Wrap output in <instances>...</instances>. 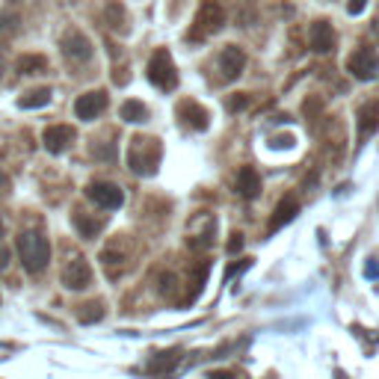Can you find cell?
<instances>
[{"mask_svg":"<svg viewBox=\"0 0 379 379\" xmlns=\"http://www.w3.org/2000/svg\"><path fill=\"white\" fill-rule=\"evenodd\" d=\"M161 154H163V145L157 136H145L139 134L131 139L127 145V169L136 175H154L157 172V163H161Z\"/></svg>","mask_w":379,"mask_h":379,"instance_id":"cell-1","label":"cell"},{"mask_svg":"<svg viewBox=\"0 0 379 379\" xmlns=\"http://www.w3.org/2000/svg\"><path fill=\"white\" fill-rule=\"evenodd\" d=\"M15 249L27 273H33V276L45 273L48 261H51V243H48V237L42 232H24L15 240Z\"/></svg>","mask_w":379,"mask_h":379,"instance_id":"cell-2","label":"cell"},{"mask_svg":"<svg viewBox=\"0 0 379 379\" xmlns=\"http://www.w3.org/2000/svg\"><path fill=\"white\" fill-rule=\"evenodd\" d=\"M148 81L154 86H161L163 92H172L178 86V68H175L172 54H169L166 48H157L154 57L148 59Z\"/></svg>","mask_w":379,"mask_h":379,"instance_id":"cell-3","label":"cell"},{"mask_svg":"<svg viewBox=\"0 0 379 379\" xmlns=\"http://www.w3.org/2000/svg\"><path fill=\"white\" fill-rule=\"evenodd\" d=\"M225 27V9L219 0H202L196 12V27H193V36H214Z\"/></svg>","mask_w":379,"mask_h":379,"instance_id":"cell-4","label":"cell"},{"mask_svg":"<svg viewBox=\"0 0 379 379\" xmlns=\"http://www.w3.org/2000/svg\"><path fill=\"white\" fill-rule=\"evenodd\" d=\"M347 72H350L356 81H373V77L379 74V57L373 48H356V51L350 54V59H347Z\"/></svg>","mask_w":379,"mask_h":379,"instance_id":"cell-5","label":"cell"},{"mask_svg":"<svg viewBox=\"0 0 379 379\" xmlns=\"http://www.w3.org/2000/svg\"><path fill=\"white\" fill-rule=\"evenodd\" d=\"M86 193L98 207H104V211H116V207H122V202H125V193L113 181H92L86 187Z\"/></svg>","mask_w":379,"mask_h":379,"instance_id":"cell-6","label":"cell"},{"mask_svg":"<svg viewBox=\"0 0 379 379\" xmlns=\"http://www.w3.org/2000/svg\"><path fill=\"white\" fill-rule=\"evenodd\" d=\"M131 249H134V243H131V237H125V234H116V237H110L107 240V246L101 249V264H104V270L110 267H122V264H127L131 261Z\"/></svg>","mask_w":379,"mask_h":379,"instance_id":"cell-7","label":"cell"},{"mask_svg":"<svg viewBox=\"0 0 379 379\" xmlns=\"http://www.w3.org/2000/svg\"><path fill=\"white\" fill-rule=\"evenodd\" d=\"M63 285L68 291H83V287L92 285V267H89L86 258H72L63 267Z\"/></svg>","mask_w":379,"mask_h":379,"instance_id":"cell-8","label":"cell"},{"mask_svg":"<svg viewBox=\"0 0 379 379\" xmlns=\"http://www.w3.org/2000/svg\"><path fill=\"white\" fill-rule=\"evenodd\" d=\"M243 68H246V54H243V48L225 45L223 54H219V74H223V81L234 83L237 77L243 74Z\"/></svg>","mask_w":379,"mask_h":379,"instance_id":"cell-9","label":"cell"},{"mask_svg":"<svg viewBox=\"0 0 379 379\" xmlns=\"http://www.w3.org/2000/svg\"><path fill=\"white\" fill-rule=\"evenodd\" d=\"M59 48H63V54L72 59V63H89V59H92V42H89L81 30H68L63 36V42H59Z\"/></svg>","mask_w":379,"mask_h":379,"instance_id":"cell-10","label":"cell"},{"mask_svg":"<svg viewBox=\"0 0 379 379\" xmlns=\"http://www.w3.org/2000/svg\"><path fill=\"white\" fill-rule=\"evenodd\" d=\"M74 139H77V134L72 125H51V127H45V134H42V143L51 154L68 152V148L74 145Z\"/></svg>","mask_w":379,"mask_h":379,"instance_id":"cell-11","label":"cell"},{"mask_svg":"<svg viewBox=\"0 0 379 379\" xmlns=\"http://www.w3.org/2000/svg\"><path fill=\"white\" fill-rule=\"evenodd\" d=\"M104 110H107V92H101V89L83 92L74 101V113H77V119H83V122H92V119H98Z\"/></svg>","mask_w":379,"mask_h":379,"instance_id":"cell-12","label":"cell"},{"mask_svg":"<svg viewBox=\"0 0 379 379\" xmlns=\"http://www.w3.org/2000/svg\"><path fill=\"white\" fill-rule=\"evenodd\" d=\"M308 42H311V51L314 54H332L335 51V27L326 21V18H320V21H314L311 30H308Z\"/></svg>","mask_w":379,"mask_h":379,"instance_id":"cell-13","label":"cell"},{"mask_svg":"<svg viewBox=\"0 0 379 379\" xmlns=\"http://www.w3.org/2000/svg\"><path fill=\"white\" fill-rule=\"evenodd\" d=\"M296 214H299V202L294 196H285L282 202L276 205V211H273V219H270V234L273 232H278V228H285L291 219H296Z\"/></svg>","mask_w":379,"mask_h":379,"instance_id":"cell-14","label":"cell"},{"mask_svg":"<svg viewBox=\"0 0 379 379\" xmlns=\"http://www.w3.org/2000/svg\"><path fill=\"white\" fill-rule=\"evenodd\" d=\"M181 350H163V353H154L148 358V371L152 373H161V376H169L175 371L178 365H181Z\"/></svg>","mask_w":379,"mask_h":379,"instance_id":"cell-15","label":"cell"},{"mask_svg":"<svg viewBox=\"0 0 379 379\" xmlns=\"http://www.w3.org/2000/svg\"><path fill=\"white\" fill-rule=\"evenodd\" d=\"M178 116L184 119L190 127H196V131H205L207 127V110L196 101H181L178 104Z\"/></svg>","mask_w":379,"mask_h":379,"instance_id":"cell-16","label":"cell"},{"mask_svg":"<svg viewBox=\"0 0 379 379\" xmlns=\"http://www.w3.org/2000/svg\"><path fill=\"white\" fill-rule=\"evenodd\" d=\"M379 127V104H362L358 107V139H367Z\"/></svg>","mask_w":379,"mask_h":379,"instance_id":"cell-17","label":"cell"},{"mask_svg":"<svg viewBox=\"0 0 379 379\" xmlns=\"http://www.w3.org/2000/svg\"><path fill=\"white\" fill-rule=\"evenodd\" d=\"M237 193L243 198H255L261 193V178H258V172L252 166H243L240 172H237Z\"/></svg>","mask_w":379,"mask_h":379,"instance_id":"cell-18","label":"cell"},{"mask_svg":"<svg viewBox=\"0 0 379 379\" xmlns=\"http://www.w3.org/2000/svg\"><path fill=\"white\" fill-rule=\"evenodd\" d=\"M104 21H107V27L113 30V33H125L127 12H125V6L119 3V0H110V3L104 6Z\"/></svg>","mask_w":379,"mask_h":379,"instance_id":"cell-19","label":"cell"},{"mask_svg":"<svg viewBox=\"0 0 379 379\" xmlns=\"http://www.w3.org/2000/svg\"><path fill=\"white\" fill-rule=\"evenodd\" d=\"M18 74H45L48 72V59L42 54H21L15 63Z\"/></svg>","mask_w":379,"mask_h":379,"instance_id":"cell-20","label":"cell"},{"mask_svg":"<svg viewBox=\"0 0 379 379\" xmlns=\"http://www.w3.org/2000/svg\"><path fill=\"white\" fill-rule=\"evenodd\" d=\"M51 89H30V92H24L21 98H18V107L21 110H39V107H48L51 104Z\"/></svg>","mask_w":379,"mask_h":379,"instance_id":"cell-21","label":"cell"},{"mask_svg":"<svg viewBox=\"0 0 379 379\" xmlns=\"http://www.w3.org/2000/svg\"><path fill=\"white\" fill-rule=\"evenodd\" d=\"M119 116H122L127 125H131V122H134V125H143L145 119H148V107H145L143 101H136V98H131V101H125V104H122Z\"/></svg>","mask_w":379,"mask_h":379,"instance_id":"cell-22","label":"cell"},{"mask_svg":"<svg viewBox=\"0 0 379 379\" xmlns=\"http://www.w3.org/2000/svg\"><path fill=\"white\" fill-rule=\"evenodd\" d=\"M104 317V305L98 303V299H92V303H83L77 305V320L81 323H98Z\"/></svg>","mask_w":379,"mask_h":379,"instance_id":"cell-23","label":"cell"},{"mask_svg":"<svg viewBox=\"0 0 379 379\" xmlns=\"http://www.w3.org/2000/svg\"><path fill=\"white\" fill-rule=\"evenodd\" d=\"M72 223H74V228H77V234H83V237H95L98 232H101V223H98V219H89V216L81 214V211H74Z\"/></svg>","mask_w":379,"mask_h":379,"instance_id":"cell-24","label":"cell"},{"mask_svg":"<svg viewBox=\"0 0 379 379\" xmlns=\"http://www.w3.org/2000/svg\"><path fill=\"white\" fill-rule=\"evenodd\" d=\"M92 154L98 157V161L113 163L116 161V145L113 143H104V139H95V143H92Z\"/></svg>","mask_w":379,"mask_h":379,"instance_id":"cell-25","label":"cell"},{"mask_svg":"<svg viewBox=\"0 0 379 379\" xmlns=\"http://www.w3.org/2000/svg\"><path fill=\"white\" fill-rule=\"evenodd\" d=\"M15 30H18V15L9 12V9H0V36L15 33Z\"/></svg>","mask_w":379,"mask_h":379,"instance_id":"cell-26","label":"cell"},{"mask_svg":"<svg viewBox=\"0 0 379 379\" xmlns=\"http://www.w3.org/2000/svg\"><path fill=\"white\" fill-rule=\"evenodd\" d=\"M246 107H249V95L246 92H237V95L228 98V110H232V113H240V110H246Z\"/></svg>","mask_w":379,"mask_h":379,"instance_id":"cell-27","label":"cell"},{"mask_svg":"<svg viewBox=\"0 0 379 379\" xmlns=\"http://www.w3.org/2000/svg\"><path fill=\"white\" fill-rule=\"evenodd\" d=\"M175 285H178V278H175L172 273H163V276H161V287H157V291H161V296H172Z\"/></svg>","mask_w":379,"mask_h":379,"instance_id":"cell-28","label":"cell"},{"mask_svg":"<svg viewBox=\"0 0 379 379\" xmlns=\"http://www.w3.org/2000/svg\"><path fill=\"white\" fill-rule=\"evenodd\" d=\"M240 249H243V234H240V232H234V234H232V240H228V252L234 255V252H240Z\"/></svg>","mask_w":379,"mask_h":379,"instance_id":"cell-29","label":"cell"},{"mask_svg":"<svg viewBox=\"0 0 379 379\" xmlns=\"http://www.w3.org/2000/svg\"><path fill=\"white\" fill-rule=\"evenodd\" d=\"M249 264H252V258H249V261H240V264H234V267H228V270H225V278H232V276H237L240 270H246Z\"/></svg>","mask_w":379,"mask_h":379,"instance_id":"cell-30","label":"cell"},{"mask_svg":"<svg viewBox=\"0 0 379 379\" xmlns=\"http://www.w3.org/2000/svg\"><path fill=\"white\" fill-rule=\"evenodd\" d=\"M365 3H367V0H350V6H347V9H350V15H358L365 9Z\"/></svg>","mask_w":379,"mask_h":379,"instance_id":"cell-31","label":"cell"},{"mask_svg":"<svg viewBox=\"0 0 379 379\" xmlns=\"http://www.w3.org/2000/svg\"><path fill=\"white\" fill-rule=\"evenodd\" d=\"M365 276L376 278V276H379V264H376V261H367V264H365Z\"/></svg>","mask_w":379,"mask_h":379,"instance_id":"cell-32","label":"cell"},{"mask_svg":"<svg viewBox=\"0 0 379 379\" xmlns=\"http://www.w3.org/2000/svg\"><path fill=\"white\" fill-rule=\"evenodd\" d=\"M9 264V249H0V270H6Z\"/></svg>","mask_w":379,"mask_h":379,"instance_id":"cell-33","label":"cell"},{"mask_svg":"<svg viewBox=\"0 0 379 379\" xmlns=\"http://www.w3.org/2000/svg\"><path fill=\"white\" fill-rule=\"evenodd\" d=\"M6 187H9V178H6V172H3V169H0V196L6 193Z\"/></svg>","mask_w":379,"mask_h":379,"instance_id":"cell-34","label":"cell"},{"mask_svg":"<svg viewBox=\"0 0 379 379\" xmlns=\"http://www.w3.org/2000/svg\"><path fill=\"white\" fill-rule=\"evenodd\" d=\"M0 237H3V219H0Z\"/></svg>","mask_w":379,"mask_h":379,"instance_id":"cell-35","label":"cell"}]
</instances>
